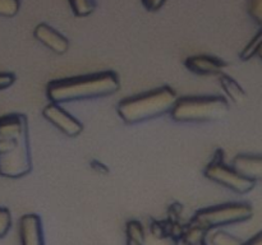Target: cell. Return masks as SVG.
<instances>
[{"mask_svg":"<svg viewBox=\"0 0 262 245\" xmlns=\"http://www.w3.org/2000/svg\"><path fill=\"white\" fill-rule=\"evenodd\" d=\"M204 176L212 183L227 188L235 194H247L255 188V181L238 173L232 165L224 161V152L217 150L212 156L211 161L205 166Z\"/></svg>","mask_w":262,"mask_h":245,"instance_id":"cell-6","label":"cell"},{"mask_svg":"<svg viewBox=\"0 0 262 245\" xmlns=\"http://www.w3.org/2000/svg\"><path fill=\"white\" fill-rule=\"evenodd\" d=\"M260 59H261V60H262V55H261V56H260Z\"/></svg>","mask_w":262,"mask_h":245,"instance_id":"cell-27","label":"cell"},{"mask_svg":"<svg viewBox=\"0 0 262 245\" xmlns=\"http://www.w3.org/2000/svg\"><path fill=\"white\" fill-rule=\"evenodd\" d=\"M33 37L58 55H63L69 50L68 38L48 23H38L33 30Z\"/></svg>","mask_w":262,"mask_h":245,"instance_id":"cell-9","label":"cell"},{"mask_svg":"<svg viewBox=\"0 0 262 245\" xmlns=\"http://www.w3.org/2000/svg\"><path fill=\"white\" fill-rule=\"evenodd\" d=\"M145 232V227L140 221H136V219L128 221L125 225V235H127L125 245H142Z\"/></svg>","mask_w":262,"mask_h":245,"instance_id":"cell-15","label":"cell"},{"mask_svg":"<svg viewBox=\"0 0 262 245\" xmlns=\"http://www.w3.org/2000/svg\"><path fill=\"white\" fill-rule=\"evenodd\" d=\"M232 166L250 180L262 183V155L238 153L232 160Z\"/></svg>","mask_w":262,"mask_h":245,"instance_id":"cell-11","label":"cell"},{"mask_svg":"<svg viewBox=\"0 0 262 245\" xmlns=\"http://www.w3.org/2000/svg\"><path fill=\"white\" fill-rule=\"evenodd\" d=\"M12 226V214L9 209L0 207V239L8 234Z\"/></svg>","mask_w":262,"mask_h":245,"instance_id":"cell-21","label":"cell"},{"mask_svg":"<svg viewBox=\"0 0 262 245\" xmlns=\"http://www.w3.org/2000/svg\"><path fill=\"white\" fill-rule=\"evenodd\" d=\"M219 77V83L222 87L223 92L225 94V99L228 100V102H232L234 105H242L246 102L247 99V94H246L245 88L235 81L233 77L228 76L227 73H222Z\"/></svg>","mask_w":262,"mask_h":245,"instance_id":"cell-12","label":"cell"},{"mask_svg":"<svg viewBox=\"0 0 262 245\" xmlns=\"http://www.w3.org/2000/svg\"><path fill=\"white\" fill-rule=\"evenodd\" d=\"M20 245H45L42 222L38 214H23L18 222Z\"/></svg>","mask_w":262,"mask_h":245,"instance_id":"cell-10","label":"cell"},{"mask_svg":"<svg viewBox=\"0 0 262 245\" xmlns=\"http://www.w3.org/2000/svg\"><path fill=\"white\" fill-rule=\"evenodd\" d=\"M252 216L253 208L250 203L229 202L199 209L191 218V222L200 225L207 231H211L220 227L242 224L252 218Z\"/></svg>","mask_w":262,"mask_h":245,"instance_id":"cell-5","label":"cell"},{"mask_svg":"<svg viewBox=\"0 0 262 245\" xmlns=\"http://www.w3.org/2000/svg\"><path fill=\"white\" fill-rule=\"evenodd\" d=\"M230 104L224 96H184L177 100L170 116L177 122H212L229 112Z\"/></svg>","mask_w":262,"mask_h":245,"instance_id":"cell-4","label":"cell"},{"mask_svg":"<svg viewBox=\"0 0 262 245\" xmlns=\"http://www.w3.org/2000/svg\"><path fill=\"white\" fill-rule=\"evenodd\" d=\"M17 79L14 73L12 71H0V91L3 89L9 88L10 86H13Z\"/></svg>","mask_w":262,"mask_h":245,"instance_id":"cell-23","label":"cell"},{"mask_svg":"<svg viewBox=\"0 0 262 245\" xmlns=\"http://www.w3.org/2000/svg\"><path fill=\"white\" fill-rule=\"evenodd\" d=\"M247 13L251 19L261 27L262 26V0H247Z\"/></svg>","mask_w":262,"mask_h":245,"instance_id":"cell-20","label":"cell"},{"mask_svg":"<svg viewBox=\"0 0 262 245\" xmlns=\"http://www.w3.org/2000/svg\"><path fill=\"white\" fill-rule=\"evenodd\" d=\"M177 100V92L171 87L161 86L145 93L123 99L118 102L117 112L125 124H140L170 114Z\"/></svg>","mask_w":262,"mask_h":245,"instance_id":"cell-3","label":"cell"},{"mask_svg":"<svg viewBox=\"0 0 262 245\" xmlns=\"http://www.w3.org/2000/svg\"><path fill=\"white\" fill-rule=\"evenodd\" d=\"M260 56H261V55H260Z\"/></svg>","mask_w":262,"mask_h":245,"instance_id":"cell-28","label":"cell"},{"mask_svg":"<svg viewBox=\"0 0 262 245\" xmlns=\"http://www.w3.org/2000/svg\"><path fill=\"white\" fill-rule=\"evenodd\" d=\"M32 171L28 121L26 115L10 112L0 116V176L20 179Z\"/></svg>","mask_w":262,"mask_h":245,"instance_id":"cell-1","label":"cell"},{"mask_svg":"<svg viewBox=\"0 0 262 245\" xmlns=\"http://www.w3.org/2000/svg\"><path fill=\"white\" fill-rule=\"evenodd\" d=\"M42 116L69 138L78 137L83 132V124L59 104L49 102L42 109Z\"/></svg>","mask_w":262,"mask_h":245,"instance_id":"cell-7","label":"cell"},{"mask_svg":"<svg viewBox=\"0 0 262 245\" xmlns=\"http://www.w3.org/2000/svg\"><path fill=\"white\" fill-rule=\"evenodd\" d=\"M20 0H0V17L13 18L18 14Z\"/></svg>","mask_w":262,"mask_h":245,"instance_id":"cell-19","label":"cell"},{"mask_svg":"<svg viewBox=\"0 0 262 245\" xmlns=\"http://www.w3.org/2000/svg\"><path fill=\"white\" fill-rule=\"evenodd\" d=\"M207 234H209L207 230H205L200 225L189 221V224L184 225L183 230L179 235V241L186 245H207Z\"/></svg>","mask_w":262,"mask_h":245,"instance_id":"cell-13","label":"cell"},{"mask_svg":"<svg viewBox=\"0 0 262 245\" xmlns=\"http://www.w3.org/2000/svg\"><path fill=\"white\" fill-rule=\"evenodd\" d=\"M184 66L196 76H220L224 73L228 64L217 56L199 54L187 58Z\"/></svg>","mask_w":262,"mask_h":245,"instance_id":"cell-8","label":"cell"},{"mask_svg":"<svg viewBox=\"0 0 262 245\" xmlns=\"http://www.w3.org/2000/svg\"><path fill=\"white\" fill-rule=\"evenodd\" d=\"M260 55H262V26L256 32V35L248 41L243 50L241 51L239 59L242 61H248L253 58H257V56L260 58Z\"/></svg>","mask_w":262,"mask_h":245,"instance_id":"cell-14","label":"cell"},{"mask_svg":"<svg viewBox=\"0 0 262 245\" xmlns=\"http://www.w3.org/2000/svg\"><path fill=\"white\" fill-rule=\"evenodd\" d=\"M212 245H242L243 241L239 237L224 231V230H217L211 235Z\"/></svg>","mask_w":262,"mask_h":245,"instance_id":"cell-18","label":"cell"},{"mask_svg":"<svg viewBox=\"0 0 262 245\" xmlns=\"http://www.w3.org/2000/svg\"><path fill=\"white\" fill-rule=\"evenodd\" d=\"M120 88L119 77L115 71L105 70L86 76L54 79L46 87V96L54 104L86 101L117 93Z\"/></svg>","mask_w":262,"mask_h":245,"instance_id":"cell-2","label":"cell"},{"mask_svg":"<svg viewBox=\"0 0 262 245\" xmlns=\"http://www.w3.org/2000/svg\"><path fill=\"white\" fill-rule=\"evenodd\" d=\"M141 3L147 12H158L165 5L166 0H141Z\"/></svg>","mask_w":262,"mask_h":245,"instance_id":"cell-24","label":"cell"},{"mask_svg":"<svg viewBox=\"0 0 262 245\" xmlns=\"http://www.w3.org/2000/svg\"><path fill=\"white\" fill-rule=\"evenodd\" d=\"M72 13L78 18L91 15L96 9V0H68Z\"/></svg>","mask_w":262,"mask_h":245,"instance_id":"cell-16","label":"cell"},{"mask_svg":"<svg viewBox=\"0 0 262 245\" xmlns=\"http://www.w3.org/2000/svg\"><path fill=\"white\" fill-rule=\"evenodd\" d=\"M90 166H91L92 170L97 174H102V175H106L109 174V167H107L105 163H102L99 160H91L90 161Z\"/></svg>","mask_w":262,"mask_h":245,"instance_id":"cell-25","label":"cell"},{"mask_svg":"<svg viewBox=\"0 0 262 245\" xmlns=\"http://www.w3.org/2000/svg\"><path fill=\"white\" fill-rule=\"evenodd\" d=\"M179 239L174 235H156L150 231L145 232L142 245H178Z\"/></svg>","mask_w":262,"mask_h":245,"instance_id":"cell-17","label":"cell"},{"mask_svg":"<svg viewBox=\"0 0 262 245\" xmlns=\"http://www.w3.org/2000/svg\"><path fill=\"white\" fill-rule=\"evenodd\" d=\"M182 212H183V206L181 203H171L170 206L168 207V217L166 219L173 224H179L181 222Z\"/></svg>","mask_w":262,"mask_h":245,"instance_id":"cell-22","label":"cell"},{"mask_svg":"<svg viewBox=\"0 0 262 245\" xmlns=\"http://www.w3.org/2000/svg\"><path fill=\"white\" fill-rule=\"evenodd\" d=\"M242 245H262V230L258 234H256L252 239H250L248 241L243 242Z\"/></svg>","mask_w":262,"mask_h":245,"instance_id":"cell-26","label":"cell"}]
</instances>
